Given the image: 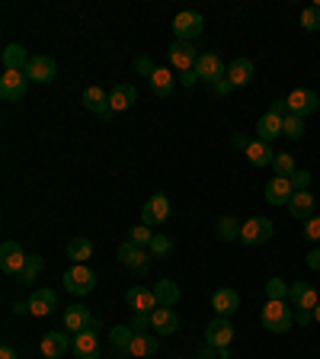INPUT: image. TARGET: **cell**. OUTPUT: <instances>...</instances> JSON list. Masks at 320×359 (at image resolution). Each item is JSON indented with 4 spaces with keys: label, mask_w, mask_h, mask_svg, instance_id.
<instances>
[{
    "label": "cell",
    "mask_w": 320,
    "mask_h": 359,
    "mask_svg": "<svg viewBox=\"0 0 320 359\" xmlns=\"http://www.w3.org/2000/svg\"><path fill=\"white\" fill-rule=\"evenodd\" d=\"M260 321L269 334H285L288 327L295 324V308H292L288 301H266Z\"/></svg>",
    "instance_id": "1"
},
{
    "label": "cell",
    "mask_w": 320,
    "mask_h": 359,
    "mask_svg": "<svg viewBox=\"0 0 320 359\" xmlns=\"http://www.w3.org/2000/svg\"><path fill=\"white\" fill-rule=\"evenodd\" d=\"M116 257H118V263H122V267H128L132 273H138V276H144L148 269H151V263H154L151 251H148V247H138V244H132V241L118 244Z\"/></svg>",
    "instance_id": "2"
},
{
    "label": "cell",
    "mask_w": 320,
    "mask_h": 359,
    "mask_svg": "<svg viewBox=\"0 0 320 359\" xmlns=\"http://www.w3.org/2000/svg\"><path fill=\"white\" fill-rule=\"evenodd\" d=\"M276 234V225H272V218L266 215H250L240 225V241L247 244V247H260V244H266Z\"/></svg>",
    "instance_id": "3"
},
{
    "label": "cell",
    "mask_w": 320,
    "mask_h": 359,
    "mask_svg": "<svg viewBox=\"0 0 320 359\" xmlns=\"http://www.w3.org/2000/svg\"><path fill=\"white\" fill-rule=\"evenodd\" d=\"M205 29V19L199 10H183V13H177L173 17V35H177V42H193V39H199Z\"/></svg>",
    "instance_id": "4"
},
{
    "label": "cell",
    "mask_w": 320,
    "mask_h": 359,
    "mask_svg": "<svg viewBox=\"0 0 320 359\" xmlns=\"http://www.w3.org/2000/svg\"><path fill=\"white\" fill-rule=\"evenodd\" d=\"M64 289L71 295H90L96 289V273H93L87 263H74V267L64 273Z\"/></svg>",
    "instance_id": "5"
},
{
    "label": "cell",
    "mask_w": 320,
    "mask_h": 359,
    "mask_svg": "<svg viewBox=\"0 0 320 359\" xmlns=\"http://www.w3.org/2000/svg\"><path fill=\"white\" fill-rule=\"evenodd\" d=\"M285 103H288V112L292 116H311V112H317V106H320V97L314 90H308V87H298V90H292L285 97Z\"/></svg>",
    "instance_id": "6"
},
{
    "label": "cell",
    "mask_w": 320,
    "mask_h": 359,
    "mask_svg": "<svg viewBox=\"0 0 320 359\" xmlns=\"http://www.w3.org/2000/svg\"><path fill=\"white\" fill-rule=\"evenodd\" d=\"M26 260H29V253H26L17 241H3V244H0V269H3L7 276H19V273H23Z\"/></svg>",
    "instance_id": "7"
},
{
    "label": "cell",
    "mask_w": 320,
    "mask_h": 359,
    "mask_svg": "<svg viewBox=\"0 0 320 359\" xmlns=\"http://www.w3.org/2000/svg\"><path fill=\"white\" fill-rule=\"evenodd\" d=\"M167 55H170V65H173V71H179V74H186V71H195V65H199V49H195L193 42H173Z\"/></svg>",
    "instance_id": "8"
},
{
    "label": "cell",
    "mask_w": 320,
    "mask_h": 359,
    "mask_svg": "<svg viewBox=\"0 0 320 359\" xmlns=\"http://www.w3.org/2000/svg\"><path fill=\"white\" fill-rule=\"evenodd\" d=\"M23 74L29 77L33 84H51L55 74H58V65H55V58H48V55H33Z\"/></svg>",
    "instance_id": "9"
},
{
    "label": "cell",
    "mask_w": 320,
    "mask_h": 359,
    "mask_svg": "<svg viewBox=\"0 0 320 359\" xmlns=\"http://www.w3.org/2000/svg\"><path fill=\"white\" fill-rule=\"evenodd\" d=\"M26 87H29V77L23 71H3L0 77V97L7 103H19L26 97Z\"/></svg>",
    "instance_id": "10"
},
{
    "label": "cell",
    "mask_w": 320,
    "mask_h": 359,
    "mask_svg": "<svg viewBox=\"0 0 320 359\" xmlns=\"http://www.w3.org/2000/svg\"><path fill=\"white\" fill-rule=\"evenodd\" d=\"M170 209H173V206H170L167 196H163V192H154L151 199L144 202V209H141V222H144L148 228H151V225H163V222L170 218Z\"/></svg>",
    "instance_id": "11"
},
{
    "label": "cell",
    "mask_w": 320,
    "mask_h": 359,
    "mask_svg": "<svg viewBox=\"0 0 320 359\" xmlns=\"http://www.w3.org/2000/svg\"><path fill=\"white\" fill-rule=\"evenodd\" d=\"M125 305L135 311V315H151L154 308H160L157 295H154V289H148V285H132L125 292Z\"/></svg>",
    "instance_id": "12"
},
{
    "label": "cell",
    "mask_w": 320,
    "mask_h": 359,
    "mask_svg": "<svg viewBox=\"0 0 320 359\" xmlns=\"http://www.w3.org/2000/svg\"><path fill=\"white\" fill-rule=\"evenodd\" d=\"M195 74H199V81H205V84H218V81H224V61L215 55V51H205V55H199V65H195Z\"/></svg>",
    "instance_id": "13"
},
{
    "label": "cell",
    "mask_w": 320,
    "mask_h": 359,
    "mask_svg": "<svg viewBox=\"0 0 320 359\" xmlns=\"http://www.w3.org/2000/svg\"><path fill=\"white\" fill-rule=\"evenodd\" d=\"M80 103H84L90 112H96L103 122H112V116H116V112L109 109V93L103 90V87H87L84 97H80Z\"/></svg>",
    "instance_id": "14"
},
{
    "label": "cell",
    "mask_w": 320,
    "mask_h": 359,
    "mask_svg": "<svg viewBox=\"0 0 320 359\" xmlns=\"http://www.w3.org/2000/svg\"><path fill=\"white\" fill-rule=\"evenodd\" d=\"M234 340V324H231V317H215L208 327H205V343L208 347H231Z\"/></svg>",
    "instance_id": "15"
},
{
    "label": "cell",
    "mask_w": 320,
    "mask_h": 359,
    "mask_svg": "<svg viewBox=\"0 0 320 359\" xmlns=\"http://www.w3.org/2000/svg\"><path fill=\"white\" fill-rule=\"evenodd\" d=\"M317 289H314L311 283H295V285H288V305L292 308H308L314 311L317 308Z\"/></svg>",
    "instance_id": "16"
},
{
    "label": "cell",
    "mask_w": 320,
    "mask_h": 359,
    "mask_svg": "<svg viewBox=\"0 0 320 359\" xmlns=\"http://www.w3.org/2000/svg\"><path fill=\"white\" fill-rule=\"evenodd\" d=\"M295 196V186L288 176H272L269 183H266V202L269 206H288V199Z\"/></svg>",
    "instance_id": "17"
},
{
    "label": "cell",
    "mask_w": 320,
    "mask_h": 359,
    "mask_svg": "<svg viewBox=\"0 0 320 359\" xmlns=\"http://www.w3.org/2000/svg\"><path fill=\"white\" fill-rule=\"evenodd\" d=\"M71 353H74V359H100V337L93 331H80L71 343Z\"/></svg>",
    "instance_id": "18"
},
{
    "label": "cell",
    "mask_w": 320,
    "mask_h": 359,
    "mask_svg": "<svg viewBox=\"0 0 320 359\" xmlns=\"http://www.w3.org/2000/svg\"><path fill=\"white\" fill-rule=\"evenodd\" d=\"M151 331L160 337H167V334H177L179 331V317L173 308H154L151 311Z\"/></svg>",
    "instance_id": "19"
},
{
    "label": "cell",
    "mask_w": 320,
    "mask_h": 359,
    "mask_svg": "<svg viewBox=\"0 0 320 359\" xmlns=\"http://www.w3.org/2000/svg\"><path fill=\"white\" fill-rule=\"evenodd\" d=\"M138 100V87L135 84H116L109 90V109L112 112H125V109H132Z\"/></svg>",
    "instance_id": "20"
},
{
    "label": "cell",
    "mask_w": 320,
    "mask_h": 359,
    "mask_svg": "<svg viewBox=\"0 0 320 359\" xmlns=\"http://www.w3.org/2000/svg\"><path fill=\"white\" fill-rule=\"evenodd\" d=\"M71 343L74 340H68L64 331H48V334L42 337V356L45 359H61L64 353L71 350Z\"/></svg>",
    "instance_id": "21"
},
{
    "label": "cell",
    "mask_w": 320,
    "mask_h": 359,
    "mask_svg": "<svg viewBox=\"0 0 320 359\" xmlns=\"http://www.w3.org/2000/svg\"><path fill=\"white\" fill-rule=\"evenodd\" d=\"M314 206H317V199L311 196V190H298L295 196L288 199V215L308 222V218H314Z\"/></svg>",
    "instance_id": "22"
},
{
    "label": "cell",
    "mask_w": 320,
    "mask_h": 359,
    "mask_svg": "<svg viewBox=\"0 0 320 359\" xmlns=\"http://www.w3.org/2000/svg\"><path fill=\"white\" fill-rule=\"evenodd\" d=\"M55 308H58V295H55V289H35V292L29 295V311H33L35 317L51 315Z\"/></svg>",
    "instance_id": "23"
},
{
    "label": "cell",
    "mask_w": 320,
    "mask_h": 359,
    "mask_svg": "<svg viewBox=\"0 0 320 359\" xmlns=\"http://www.w3.org/2000/svg\"><path fill=\"white\" fill-rule=\"evenodd\" d=\"M244 154H247V160H250L253 167H272V160H276L278 151L272 148V144H266V142H260V138H256V142L247 144Z\"/></svg>",
    "instance_id": "24"
},
{
    "label": "cell",
    "mask_w": 320,
    "mask_h": 359,
    "mask_svg": "<svg viewBox=\"0 0 320 359\" xmlns=\"http://www.w3.org/2000/svg\"><path fill=\"white\" fill-rule=\"evenodd\" d=\"M211 308L218 317H231L237 308H240V295L234 289H218V292L211 295Z\"/></svg>",
    "instance_id": "25"
},
{
    "label": "cell",
    "mask_w": 320,
    "mask_h": 359,
    "mask_svg": "<svg viewBox=\"0 0 320 359\" xmlns=\"http://www.w3.org/2000/svg\"><path fill=\"white\" fill-rule=\"evenodd\" d=\"M282 135V116H276V112H266V116L256 122V138L266 144H272Z\"/></svg>",
    "instance_id": "26"
},
{
    "label": "cell",
    "mask_w": 320,
    "mask_h": 359,
    "mask_svg": "<svg viewBox=\"0 0 320 359\" xmlns=\"http://www.w3.org/2000/svg\"><path fill=\"white\" fill-rule=\"evenodd\" d=\"M132 340H135V331H132V324H116L109 331V343L112 350H116V356H128V347H132Z\"/></svg>",
    "instance_id": "27"
},
{
    "label": "cell",
    "mask_w": 320,
    "mask_h": 359,
    "mask_svg": "<svg viewBox=\"0 0 320 359\" xmlns=\"http://www.w3.org/2000/svg\"><path fill=\"white\" fill-rule=\"evenodd\" d=\"M228 81L234 84V90L237 87H247L253 81V61L250 58H234L228 65Z\"/></svg>",
    "instance_id": "28"
},
{
    "label": "cell",
    "mask_w": 320,
    "mask_h": 359,
    "mask_svg": "<svg viewBox=\"0 0 320 359\" xmlns=\"http://www.w3.org/2000/svg\"><path fill=\"white\" fill-rule=\"evenodd\" d=\"M29 58L33 55H26L23 45H7L3 49V55H0V61H3V71H26V65H29Z\"/></svg>",
    "instance_id": "29"
},
{
    "label": "cell",
    "mask_w": 320,
    "mask_h": 359,
    "mask_svg": "<svg viewBox=\"0 0 320 359\" xmlns=\"http://www.w3.org/2000/svg\"><path fill=\"white\" fill-rule=\"evenodd\" d=\"M90 308L87 305H71L68 311H64V327H68L71 334H80V331H87V324H90Z\"/></svg>",
    "instance_id": "30"
},
{
    "label": "cell",
    "mask_w": 320,
    "mask_h": 359,
    "mask_svg": "<svg viewBox=\"0 0 320 359\" xmlns=\"http://www.w3.org/2000/svg\"><path fill=\"white\" fill-rule=\"evenodd\" d=\"M154 295H157L160 308H173L179 301V285L173 283V279H160V283L154 285Z\"/></svg>",
    "instance_id": "31"
},
{
    "label": "cell",
    "mask_w": 320,
    "mask_h": 359,
    "mask_svg": "<svg viewBox=\"0 0 320 359\" xmlns=\"http://www.w3.org/2000/svg\"><path fill=\"white\" fill-rule=\"evenodd\" d=\"M157 337L154 334H135V340H132V347H128V356L132 359H141V356H154L157 353Z\"/></svg>",
    "instance_id": "32"
},
{
    "label": "cell",
    "mask_w": 320,
    "mask_h": 359,
    "mask_svg": "<svg viewBox=\"0 0 320 359\" xmlns=\"http://www.w3.org/2000/svg\"><path fill=\"white\" fill-rule=\"evenodd\" d=\"M148 84H151L154 97H170V93H173V71H170V67H157Z\"/></svg>",
    "instance_id": "33"
},
{
    "label": "cell",
    "mask_w": 320,
    "mask_h": 359,
    "mask_svg": "<svg viewBox=\"0 0 320 359\" xmlns=\"http://www.w3.org/2000/svg\"><path fill=\"white\" fill-rule=\"evenodd\" d=\"M68 257L74 263H87L93 257V241L90 237H71L68 241Z\"/></svg>",
    "instance_id": "34"
},
{
    "label": "cell",
    "mask_w": 320,
    "mask_h": 359,
    "mask_svg": "<svg viewBox=\"0 0 320 359\" xmlns=\"http://www.w3.org/2000/svg\"><path fill=\"white\" fill-rule=\"evenodd\" d=\"M215 234H218V241H240V225H237V218L221 215L218 225H215Z\"/></svg>",
    "instance_id": "35"
},
{
    "label": "cell",
    "mask_w": 320,
    "mask_h": 359,
    "mask_svg": "<svg viewBox=\"0 0 320 359\" xmlns=\"http://www.w3.org/2000/svg\"><path fill=\"white\" fill-rule=\"evenodd\" d=\"M282 135H285L288 142H301V138H304V119L288 112V116L282 119Z\"/></svg>",
    "instance_id": "36"
},
{
    "label": "cell",
    "mask_w": 320,
    "mask_h": 359,
    "mask_svg": "<svg viewBox=\"0 0 320 359\" xmlns=\"http://www.w3.org/2000/svg\"><path fill=\"white\" fill-rule=\"evenodd\" d=\"M42 267H45V260H42V257H39V253H29V260H26V267H23V273H19V283H23V285L35 283V276L42 273Z\"/></svg>",
    "instance_id": "37"
},
{
    "label": "cell",
    "mask_w": 320,
    "mask_h": 359,
    "mask_svg": "<svg viewBox=\"0 0 320 359\" xmlns=\"http://www.w3.org/2000/svg\"><path fill=\"white\" fill-rule=\"evenodd\" d=\"M266 299H269V301H288V285L282 283L278 276L266 279Z\"/></svg>",
    "instance_id": "38"
},
{
    "label": "cell",
    "mask_w": 320,
    "mask_h": 359,
    "mask_svg": "<svg viewBox=\"0 0 320 359\" xmlns=\"http://www.w3.org/2000/svg\"><path fill=\"white\" fill-rule=\"evenodd\" d=\"M272 170H276V176H292L298 170L295 167V158L282 151V154H276V160H272Z\"/></svg>",
    "instance_id": "39"
},
{
    "label": "cell",
    "mask_w": 320,
    "mask_h": 359,
    "mask_svg": "<svg viewBox=\"0 0 320 359\" xmlns=\"http://www.w3.org/2000/svg\"><path fill=\"white\" fill-rule=\"evenodd\" d=\"M301 26L308 29V33H317L320 29V7L317 3H311V7L301 10Z\"/></svg>",
    "instance_id": "40"
},
{
    "label": "cell",
    "mask_w": 320,
    "mask_h": 359,
    "mask_svg": "<svg viewBox=\"0 0 320 359\" xmlns=\"http://www.w3.org/2000/svg\"><path fill=\"white\" fill-rule=\"evenodd\" d=\"M128 241L138 244V247H151L154 231H148V225H135V228H128Z\"/></svg>",
    "instance_id": "41"
},
{
    "label": "cell",
    "mask_w": 320,
    "mask_h": 359,
    "mask_svg": "<svg viewBox=\"0 0 320 359\" xmlns=\"http://www.w3.org/2000/svg\"><path fill=\"white\" fill-rule=\"evenodd\" d=\"M151 257H167L170 251H173V237H167V234H154V241H151Z\"/></svg>",
    "instance_id": "42"
},
{
    "label": "cell",
    "mask_w": 320,
    "mask_h": 359,
    "mask_svg": "<svg viewBox=\"0 0 320 359\" xmlns=\"http://www.w3.org/2000/svg\"><path fill=\"white\" fill-rule=\"evenodd\" d=\"M288 180H292L295 192H298V190H308V186H311V170H295V174L288 176Z\"/></svg>",
    "instance_id": "43"
},
{
    "label": "cell",
    "mask_w": 320,
    "mask_h": 359,
    "mask_svg": "<svg viewBox=\"0 0 320 359\" xmlns=\"http://www.w3.org/2000/svg\"><path fill=\"white\" fill-rule=\"evenodd\" d=\"M135 71H138L141 77H148V81H151L154 71H157V65H154L151 58H144V55H141V58H135Z\"/></svg>",
    "instance_id": "44"
},
{
    "label": "cell",
    "mask_w": 320,
    "mask_h": 359,
    "mask_svg": "<svg viewBox=\"0 0 320 359\" xmlns=\"http://www.w3.org/2000/svg\"><path fill=\"white\" fill-rule=\"evenodd\" d=\"M304 234H308V241H320V215L304 222Z\"/></svg>",
    "instance_id": "45"
},
{
    "label": "cell",
    "mask_w": 320,
    "mask_h": 359,
    "mask_svg": "<svg viewBox=\"0 0 320 359\" xmlns=\"http://www.w3.org/2000/svg\"><path fill=\"white\" fill-rule=\"evenodd\" d=\"M148 327H151V315H135L132 331H135V334H148Z\"/></svg>",
    "instance_id": "46"
},
{
    "label": "cell",
    "mask_w": 320,
    "mask_h": 359,
    "mask_svg": "<svg viewBox=\"0 0 320 359\" xmlns=\"http://www.w3.org/2000/svg\"><path fill=\"white\" fill-rule=\"evenodd\" d=\"M231 90H234V84H231L228 77H224V81H218V84H211V97H228Z\"/></svg>",
    "instance_id": "47"
},
{
    "label": "cell",
    "mask_w": 320,
    "mask_h": 359,
    "mask_svg": "<svg viewBox=\"0 0 320 359\" xmlns=\"http://www.w3.org/2000/svg\"><path fill=\"white\" fill-rule=\"evenodd\" d=\"M314 321V311H308V308H295V324H311Z\"/></svg>",
    "instance_id": "48"
},
{
    "label": "cell",
    "mask_w": 320,
    "mask_h": 359,
    "mask_svg": "<svg viewBox=\"0 0 320 359\" xmlns=\"http://www.w3.org/2000/svg\"><path fill=\"white\" fill-rule=\"evenodd\" d=\"M269 112H276V116L285 119V116H288V103H285V100H272V103H269Z\"/></svg>",
    "instance_id": "49"
},
{
    "label": "cell",
    "mask_w": 320,
    "mask_h": 359,
    "mask_svg": "<svg viewBox=\"0 0 320 359\" xmlns=\"http://www.w3.org/2000/svg\"><path fill=\"white\" fill-rule=\"evenodd\" d=\"M308 267H311L314 273H320V247H314V251L308 253Z\"/></svg>",
    "instance_id": "50"
},
{
    "label": "cell",
    "mask_w": 320,
    "mask_h": 359,
    "mask_svg": "<svg viewBox=\"0 0 320 359\" xmlns=\"http://www.w3.org/2000/svg\"><path fill=\"white\" fill-rule=\"evenodd\" d=\"M195 81H199V74H195V71H186V74H179V84H183V87H195Z\"/></svg>",
    "instance_id": "51"
},
{
    "label": "cell",
    "mask_w": 320,
    "mask_h": 359,
    "mask_svg": "<svg viewBox=\"0 0 320 359\" xmlns=\"http://www.w3.org/2000/svg\"><path fill=\"white\" fill-rule=\"evenodd\" d=\"M231 144H234V148H244V151H247V144H250V138H247L244 132H237L234 138H231Z\"/></svg>",
    "instance_id": "52"
},
{
    "label": "cell",
    "mask_w": 320,
    "mask_h": 359,
    "mask_svg": "<svg viewBox=\"0 0 320 359\" xmlns=\"http://www.w3.org/2000/svg\"><path fill=\"white\" fill-rule=\"evenodd\" d=\"M0 359H19V356H17V350H13L10 343H3V347H0Z\"/></svg>",
    "instance_id": "53"
},
{
    "label": "cell",
    "mask_w": 320,
    "mask_h": 359,
    "mask_svg": "<svg viewBox=\"0 0 320 359\" xmlns=\"http://www.w3.org/2000/svg\"><path fill=\"white\" fill-rule=\"evenodd\" d=\"M199 356L202 359H218V347H208V343H205V350L199 353Z\"/></svg>",
    "instance_id": "54"
},
{
    "label": "cell",
    "mask_w": 320,
    "mask_h": 359,
    "mask_svg": "<svg viewBox=\"0 0 320 359\" xmlns=\"http://www.w3.org/2000/svg\"><path fill=\"white\" fill-rule=\"evenodd\" d=\"M87 331H93V334H100V331H103V321H100V317H90V324H87Z\"/></svg>",
    "instance_id": "55"
},
{
    "label": "cell",
    "mask_w": 320,
    "mask_h": 359,
    "mask_svg": "<svg viewBox=\"0 0 320 359\" xmlns=\"http://www.w3.org/2000/svg\"><path fill=\"white\" fill-rule=\"evenodd\" d=\"M13 311H17V315H33V311H29V301H17Z\"/></svg>",
    "instance_id": "56"
},
{
    "label": "cell",
    "mask_w": 320,
    "mask_h": 359,
    "mask_svg": "<svg viewBox=\"0 0 320 359\" xmlns=\"http://www.w3.org/2000/svg\"><path fill=\"white\" fill-rule=\"evenodd\" d=\"M314 321L320 324V301H317V308H314Z\"/></svg>",
    "instance_id": "57"
},
{
    "label": "cell",
    "mask_w": 320,
    "mask_h": 359,
    "mask_svg": "<svg viewBox=\"0 0 320 359\" xmlns=\"http://www.w3.org/2000/svg\"><path fill=\"white\" fill-rule=\"evenodd\" d=\"M195 359H202V356H195Z\"/></svg>",
    "instance_id": "58"
}]
</instances>
